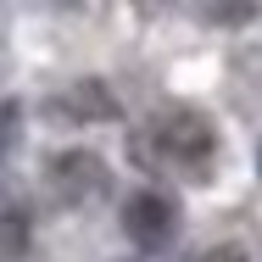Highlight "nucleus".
<instances>
[{"instance_id": "obj_1", "label": "nucleus", "mask_w": 262, "mask_h": 262, "mask_svg": "<svg viewBox=\"0 0 262 262\" xmlns=\"http://www.w3.org/2000/svg\"><path fill=\"white\" fill-rule=\"evenodd\" d=\"M212 123L201 112H190V106H162L157 117L145 123V157L167 167V173H190V179H201L212 167Z\"/></svg>"}, {"instance_id": "obj_3", "label": "nucleus", "mask_w": 262, "mask_h": 262, "mask_svg": "<svg viewBox=\"0 0 262 262\" xmlns=\"http://www.w3.org/2000/svg\"><path fill=\"white\" fill-rule=\"evenodd\" d=\"M56 179H61V195L67 201H84V195H101L106 190V167L90 151H67L56 162Z\"/></svg>"}, {"instance_id": "obj_2", "label": "nucleus", "mask_w": 262, "mask_h": 262, "mask_svg": "<svg viewBox=\"0 0 262 262\" xmlns=\"http://www.w3.org/2000/svg\"><path fill=\"white\" fill-rule=\"evenodd\" d=\"M173 223H179V212H173V201L157 195V190H140V195H128V207H123L128 240L145 246V251H162V246L173 240Z\"/></svg>"}, {"instance_id": "obj_5", "label": "nucleus", "mask_w": 262, "mask_h": 262, "mask_svg": "<svg viewBox=\"0 0 262 262\" xmlns=\"http://www.w3.org/2000/svg\"><path fill=\"white\" fill-rule=\"evenodd\" d=\"M11 123H17V106L6 101V106H0V157L11 151Z\"/></svg>"}, {"instance_id": "obj_4", "label": "nucleus", "mask_w": 262, "mask_h": 262, "mask_svg": "<svg viewBox=\"0 0 262 262\" xmlns=\"http://www.w3.org/2000/svg\"><path fill=\"white\" fill-rule=\"evenodd\" d=\"M195 262H246V251H240V246H212V251H201Z\"/></svg>"}]
</instances>
